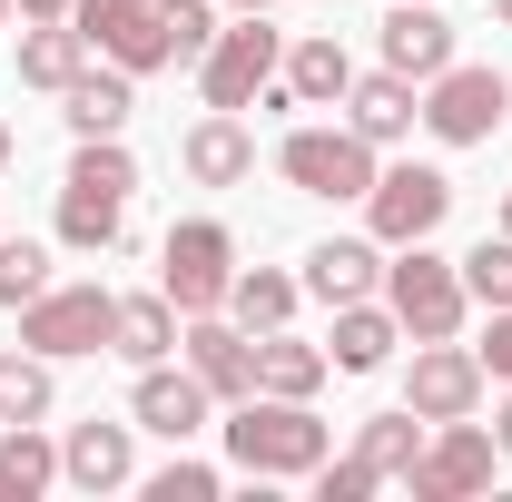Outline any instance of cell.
<instances>
[{
  "mask_svg": "<svg viewBox=\"0 0 512 502\" xmlns=\"http://www.w3.org/2000/svg\"><path fill=\"white\" fill-rule=\"evenodd\" d=\"M217 434H227V463L247 483H316V463L335 453V434L306 394H247V404H227Z\"/></svg>",
  "mask_w": 512,
  "mask_h": 502,
  "instance_id": "1",
  "label": "cell"
},
{
  "mask_svg": "<svg viewBox=\"0 0 512 502\" xmlns=\"http://www.w3.org/2000/svg\"><path fill=\"white\" fill-rule=\"evenodd\" d=\"M128 197H138V158H128V138H79V148H69V178H60V217H50V237H60L69 256L128 247Z\"/></svg>",
  "mask_w": 512,
  "mask_h": 502,
  "instance_id": "2",
  "label": "cell"
},
{
  "mask_svg": "<svg viewBox=\"0 0 512 502\" xmlns=\"http://www.w3.org/2000/svg\"><path fill=\"white\" fill-rule=\"evenodd\" d=\"M384 306H394V325H404V345L463 335V315H473L463 256H434V237H414V247H384Z\"/></svg>",
  "mask_w": 512,
  "mask_h": 502,
  "instance_id": "3",
  "label": "cell"
},
{
  "mask_svg": "<svg viewBox=\"0 0 512 502\" xmlns=\"http://www.w3.org/2000/svg\"><path fill=\"white\" fill-rule=\"evenodd\" d=\"M375 168H384V148H375V138H355L345 119H335V128L306 119V128L276 138V178H286L296 197H325V207H365Z\"/></svg>",
  "mask_w": 512,
  "mask_h": 502,
  "instance_id": "4",
  "label": "cell"
},
{
  "mask_svg": "<svg viewBox=\"0 0 512 502\" xmlns=\"http://www.w3.org/2000/svg\"><path fill=\"white\" fill-rule=\"evenodd\" d=\"M276 69H286L276 10H237V20L197 50V99H207V109H256V99L276 89Z\"/></svg>",
  "mask_w": 512,
  "mask_h": 502,
  "instance_id": "5",
  "label": "cell"
},
{
  "mask_svg": "<svg viewBox=\"0 0 512 502\" xmlns=\"http://www.w3.org/2000/svg\"><path fill=\"white\" fill-rule=\"evenodd\" d=\"M158 286H168L178 315H217L227 306V286H237V237H227V217H178V227L158 237Z\"/></svg>",
  "mask_w": 512,
  "mask_h": 502,
  "instance_id": "6",
  "label": "cell"
},
{
  "mask_svg": "<svg viewBox=\"0 0 512 502\" xmlns=\"http://www.w3.org/2000/svg\"><path fill=\"white\" fill-rule=\"evenodd\" d=\"M503 119H512V79L503 69L453 60V69L424 79V138H434V148H483Z\"/></svg>",
  "mask_w": 512,
  "mask_h": 502,
  "instance_id": "7",
  "label": "cell"
},
{
  "mask_svg": "<svg viewBox=\"0 0 512 502\" xmlns=\"http://www.w3.org/2000/svg\"><path fill=\"white\" fill-rule=\"evenodd\" d=\"M109 315H119V296H109V286L69 276V286H50V296H30V306H20V345H30V355H50V365L109 355Z\"/></svg>",
  "mask_w": 512,
  "mask_h": 502,
  "instance_id": "8",
  "label": "cell"
},
{
  "mask_svg": "<svg viewBox=\"0 0 512 502\" xmlns=\"http://www.w3.org/2000/svg\"><path fill=\"white\" fill-rule=\"evenodd\" d=\"M444 217H453V178L434 158L375 168V188H365V237H375V247H414V237H434Z\"/></svg>",
  "mask_w": 512,
  "mask_h": 502,
  "instance_id": "9",
  "label": "cell"
},
{
  "mask_svg": "<svg viewBox=\"0 0 512 502\" xmlns=\"http://www.w3.org/2000/svg\"><path fill=\"white\" fill-rule=\"evenodd\" d=\"M493 473H503V443H493V424L463 414V424H434V434H424L404 493L414 502H473V493H493Z\"/></svg>",
  "mask_w": 512,
  "mask_h": 502,
  "instance_id": "10",
  "label": "cell"
},
{
  "mask_svg": "<svg viewBox=\"0 0 512 502\" xmlns=\"http://www.w3.org/2000/svg\"><path fill=\"white\" fill-rule=\"evenodd\" d=\"M483 355L463 345V335H434V345H414V365H404V404L424 414V424H463V414H483Z\"/></svg>",
  "mask_w": 512,
  "mask_h": 502,
  "instance_id": "11",
  "label": "cell"
},
{
  "mask_svg": "<svg viewBox=\"0 0 512 502\" xmlns=\"http://www.w3.org/2000/svg\"><path fill=\"white\" fill-rule=\"evenodd\" d=\"M128 424L158 443H197L207 424H217V394L188 375V355H168V365H138V384H128Z\"/></svg>",
  "mask_w": 512,
  "mask_h": 502,
  "instance_id": "12",
  "label": "cell"
},
{
  "mask_svg": "<svg viewBox=\"0 0 512 502\" xmlns=\"http://www.w3.org/2000/svg\"><path fill=\"white\" fill-rule=\"evenodd\" d=\"M178 355H188V375L217 394V414L256 394V335L227 306H217V315H188V325H178Z\"/></svg>",
  "mask_w": 512,
  "mask_h": 502,
  "instance_id": "13",
  "label": "cell"
},
{
  "mask_svg": "<svg viewBox=\"0 0 512 502\" xmlns=\"http://www.w3.org/2000/svg\"><path fill=\"white\" fill-rule=\"evenodd\" d=\"M375 50H384V69H404L414 89H424L434 69H453V60H463V40H453V20L434 10V0H384Z\"/></svg>",
  "mask_w": 512,
  "mask_h": 502,
  "instance_id": "14",
  "label": "cell"
},
{
  "mask_svg": "<svg viewBox=\"0 0 512 502\" xmlns=\"http://www.w3.org/2000/svg\"><path fill=\"white\" fill-rule=\"evenodd\" d=\"M60 483L69 493H128L138 483V424H109V414L69 424L60 434Z\"/></svg>",
  "mask_w": 512,
  "mask_h": 502,
  "instance_id": "15",
  "label": "cell"
},
{
  "mask_svg": "<svg viewBox=\"0 0 512 502\" xmlns=\"http://www.w3.org/2000/svg\"><path fill=\"white\" fill-rule=\"evenodd\" d=\"M345 128L375 138V148H404V138L424 128V89H414L404 69H355V89H345Z\"/></svg>",
  "mask_w": 512,
  "mask_h": 502,
  "instance_id": "16",
  "label": "cell"
},
{
  "mask_svg": "<svg viewBox=\"0 0 512 502\" xmlns=\"http://www.w3.org/2000/svg\"><path fill=\"white\" fill-rule=\"evenodd\" d=\"M178 168H188L197 188H247L256 178V128L237 109H207V119L178 138Z\"/></svg>",
  "mask_w": 512,
  "mask_h": 502,
  "instance_id": "17",
  "label": "cell"
},
{
  "mask_svg": "<svg viewBox=\"0 0 512 502\" xmlns=\"http://www.w3.org/2000/svg\"><path fill=\"white\" fill-rule=\"evenodd\" d=\"M276 89H286L296 109H345V89H355V50H345L335 30H306V40H286Z\"/></svg>",
  "mask_w": 512,
  "mask_h": 502,
  "instance_id": "18",
  "label": "cell"
},
{
  "mask_svg": "<svg viewBox=\"0 0 512 502\" xmlns=\"http://www.w3.org/2000/svg\"><path fill=\"white\" fill-rule=\"evenodd\" d=\"M306 296H316V306L384 296V247L375 237H316V247H306Z\"/></svg>",
  "mask_w": 512,
  "mask_h": 502,
  "instance_id": "19",
  "label": "cell"
},
{
  "mask_svg": "<svg viewBox=\"0 0 512 502\" xmlns=\"http://www.w3.org/2000/svg\"><path fill=\"white\" fill-rule=\"evenodd\" d=\"M178 325H188V315L168 306V286H138V296H119V315H109V355H119L128 375H138V365H168V355H178Z\"/></svg>",
  "mask_w": 512,
  "mask_h": 502,
  "instance_id": "20",
  "label": "cell"
},
{
  "mask_svg": "<svg viewBox=\"0 0 512 502\" xmlns=\"http://www.w3.org/2000/svg\"><path fill=\"white\" fill-rule=\"evenodd\" d=\"M335 315V335H325V355H335V375H384L394 365V345H404V325L384 296H355V306H325Z\"/></svg>",
  "mask_w": 512,
  "mask_h": 502,
  "instance_id": "21",
  "label": "cell"
},
{
  "mask_svg": "<svg viewBox=\"0 0 512 502\" xmlns=\"http://www.w3.org/2000/svg\"><path fill=\"white\" fill-rule=\"evenodd\" d=\"M60 119H69V138H119V128L138 119V79L109 69V60H89V69L60 89Z\"/></svg>",
  "mask_w": 512,
  "mask_h": 502,
  "instance_id": "22",
  "label": "cell"
},
{
  "mask_svg": "<svg viewBox=\"0 0 512 502\" xmlns=\"http://www.w3.org/2000/svg\"><path fill=\"white\" fill-rule=\"evenodd\" d=\"M325 384H335V355H325V345H306L296 325L256 335V394H306V404H316Z\"/></svg>",
  "mask_w": 512,
  "mask_h": 502,
  "instance_id": "23",
  "label": "cell"
},
{
  "mask_svg": "<svg viewBox=\"0 0 512 502\" xmlns=\"http://www.w3.org/2000/svg\"><path fill=\"white\" fill-rule=\"evenodd\" d=\"M89 60H99V50H89L79 20H30V30H20V89H50V99H60Z\"/></svg>",
  "mask_w": 512,
  "mask_h": 502,
  "instance_id": "24",
  "label": "cell"
},
{
  "mask_svg": "<svg viewBox=\"0 0 512 502\" xmlns=\"http://www.w3.org/2000/svg\"><path fill=\"white\" fill-rule=\"evenodd\" d=\"M109 69H128V79H148V69H178V40H168V10L148 0V10H128V20H109L99 40H89Z\"/></svg>",
  "mask_w": 512,
  "mask_h": 502,
  "instance_id": "25",
  "label": "cell"
},
{
  "mask_svg": "<svg viewBox=\"0 0 512 502\" xmlns=\"http://www.w3.org/2000/svg\"><path fill=\"white\" fill-rule=\"evenodd\" d=\"M296 306H306V276H286V266H237V286H227V315H237L247 335L296 325Z\"/></svg>",
  "mask_w": 512,
  "mask_h": 502,
  "instance_id": "26",
  "label": "cell"
},
{
  "mask_svg": "<svg viewBox=\"0 0 512 502\" xmlns=\"http://www.w3.org/2000/svg\"><path fill=\"white\" fill-rule=\"evenodd\" d=\"M50 414H60V365L10 345L0 355V424H50Z\"/></svg>",
  "mask_w": 512,
  "mask_h": 502,
  "instance_id": "27",
  "label": "cell"
},
{
  "mask_svg": "<svg viewBox=\"0 0 512 502\" xmlns=\"http://www.w3.org/2000/svg\"><path fill=\"white\" fill-rule=\"evenodd\" d=\"M424 434H434V424H424L414 404H394V414H365V424H355V453L375 463V483H404L414 453H424Z\"/></svg>",
  "mask_w": 512,
  "mask_h": 502,
  "instance_id": "28",
  "label": "cell"
},
{
  "mask_svg": "<svg viewBox=\"0 0 512 502\" xmlns=\"http://www.w3.org/2000/svg\"><path fill=\"white\" fill-rule=\"evenodd\" d=\"M0 473H10L20 502H40L60 483V434H50V424H0Z\"/></svg>",
  "mask_w": 512,
  "mask_h": 502,
  "instance_id": "29",
  "label": "cell"
},
{
  "mask_svg": "<svg viewBox=\"0 0 512 502\" xmlns=\"http://www.w3.org/2000/svg\"><path fill=\"white\" fill-rule=\"evenodd\" d=\"M50 286H60V266H50L40 237H0V306L20 315L30 296H50Z\"/></svg>",
  "mask_w": 512,
  "mask_h": 502,
  "instance_id": "30",
  "label": "cell"
},
{
  "mask_svg": "<svg viewBox=\"0 0 512 502\" xmlns=\"http://www.w3.org/2000/svg\"><path fill=\"white\" fill-rule=\"evenodd\" d=\"M217 493H227V473L197 463V453H168V463L148 473V502H217Z\"/></svg>",
  "mask_w": 512,
  "mask_h": 502,
  "instance_id": "31",
  "label": "cell"
},
{
  "mask_svg": "<svg viewBox=\"0 0 512 502\" xmlns=\"http://www.w3.org/2000/svg\"><path fill=\"white\" fill-rule=\"evenodd\" d=\"M463 286H473V306H512V237H503V227L463 256Z\"/></svg>",
  "mask_w": 512,
  "mask_h": 502,
  "instance_id": "32",
  "label": "cell"
},
{
  "mask_svg": "<svg viewBox=\"0 0 512 502\" xmlns=\"http://www.w3.org/2000/svg\"><path fill=\"white\" fill-rule=\"evenodd\" d=\"M168 10V40H178V69H197V50L217 40V0H158Z\"/></svg>",
  "mask_w": 512,
  "mask_h": 502,
  "instance_id": "33",
  "label": "cell"
},
{
  "mask_svg": "<svg viewBox=\"0 0 512 502\" xmlns=\"http://www.w3.org/2000/svg\"><path fill=\"white\" fill-rule=\"evenodd\" d=\"M365 493H375V463H365V453H345V463L325 453L316 463V502H365Z\"/></svg>",
  "mask_w": 512,
  "mask_h": 502,
  "instance_id": "34",
  "label": "cell"
},
{
  "mask_svg": "<svg viewBox=\"0 0 512 502\" xmlns=\"http://www.w3.org/2000/svg\"><path fill=\"white\" fill-rule=\"evenodd\" d=\"M473 355H483L493 384H512V306H483V345H473Z\"/></svg>",
  "mask_w": 512,
  "mask_h": 502,
  "instance_id": "35",
  "label": "cell"
},
{
  "mask_svg": "<svg viewBox=\"0 0 512 502\" xmlns=\"http://www.w3.org/2000/svg\"><path fill=\"white\" fill-rule=\"evenodd\" d=\"M128 10H148V0H69V20H79V30H89V40H99V30H109V20H128Z\"/></svg>",
  "mask_w": 512,
  "mask_h": 502,
  "instance_id": "36",
  "label": "cell"
},
{
  "mask_svg": "<svg viewBox=\"0 0 512 502\" xmlns=\"http://www.w3.org/2000/svg\"><path fill=\"white\" fill-rule=\"evenodd\" d=\"M493 443H503V463H512V384H493Z\"/></svg>",
  "mask_w": 512,
  "mask_h": 502,
  "instance_id": "37",
  "label": "cell"
},
{
  "mask_svg": "<svg viewBox=\"0 0 512 502\" xmlns=\"http://www.w3.org/2000/svg\"><path fill=\"white\" fill-rule=\"evenodd\" d=\"M20 20H69V0H10Z\"/></svg>",
  "mask_w": 512,
  "mask_h": 502,
  "instance_id": "38",
  "label": "cell"
},
{
  "mask_svg": "<svg viewBox=\"0 0 512 502\" xmlns=\"http://www.w3.org/2000/svg\"><path fill=\"white\" fill-rule=\"evenodd\" d=\"M493 227H503V237H512V188H503V207H493Z\"/></svg>",
  "mask_w": 512,
  "mask_h": 502,
  "instance_id": "39",
  "label": "cell"
},
{
  "mask_svg": "<svg viewBox=\"0 0 512 502\" xmlns=\"http://www.w3.org/2000/svg\"><path fill=\"white\" fill-rule=\"evenodd\" d=\"M10 158H20V138H10V128H0V168H10Z\"/></svg>",
  "mask_w": 512,
  "mask_h": 502,
  "instance_id": "40",
  "label": "cell"
},
{
  "mask_svg": "<svg viewBox=\"0 0 512 502\" xmlns=\"http://www.w3.org/2000/svg\"><path fill=\"white\" fill-rule=\"evenodd\" d=\"M217 10H276V0H217Z\"/></svg>",
  "mask_w": 512,
  "mask_h": 502,
  "instance_id": "41",
  "label": "cell"
},
{
  "mask_svg": "<svg viewBox=\"0 0 512 502\" xmlns=\"http://www.w3.org/2000/svg\"><path fill=\"white\" fill-rule=\"evenodd\" d=\"M493 20H503V30H512V0H493Z\"/></svg>",
  "mask_w": 512,
  "mask_h": 502,
  "instance_id": "42",
  "label": "cell"
},
{
  "mask_svg": "<svg viewBox=\"0 0 512 502\" xmlns=\"http://www.w3.org/2000/svg\"><path fill=\"white\" fill-rule=\"evenodd\" d=\"M0 502H20V493H10V473H0Z\"/></svg>",
  "mask_w": 512,
  "mask_h": 502,
  "instance_id": "43",
  "label": "cell"
},
{
  "mask_svg": "<svg viewBox=\"0 0 512 502\" xmlns=\"http://www.w3.org/2000/svg\"><path fill=\"white\" fill-rule=\"evenodd\" d=\"M0 20H10V0H0Z\"/></svg>",
  "mask_w": 512,
  "mask_h": 502,
  "instance_id": "44",
  "label": "cell"
}]
</instances>
